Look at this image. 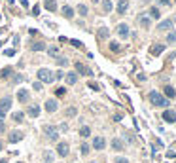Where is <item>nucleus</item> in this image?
Masks as SVG:
<instances>
[{
	"label": "nucleus",
	"instance_id": "obj_1",
	"mask_svg": "<svg viewBox=\"0 0 176 163\" xmlns=\"http://www.w3.org/2000/svg\"><path fill=\"white\" fill-rule=\"evenodd\" d=\"M36 76H38L40 84H51V82H55V76H53V72L49 70V68H40Z\"/></svg>",
	"mask_w": 176,
	"mask_h": 163
},
{
	"label": "nucleus",
	"instance_id": "obj_2",
	"mask_svg": "<svg viewBox=\"0 0 176 163\" xmlns=\"http://www.w3.org/2000/svg\"><path fill=\"white\" fill-rule=\"evenodd\" d=\"M150 101H152V104H155V106H159V108H167V106H169V101L161 95V93H157V91H152V93H150Z\"/></svg>",
	"mask_w": 176,
	"mask_h": 163
},
{
	"label": "nucleus",
	"instance_id": "obj_3",
	"mask_svg": "<svg viewBox=\"0 0 176 163\" xmlns=\"http://www.w3.org/2000/svg\"><path fill=\"white\" fill-rule=\"evenodd\" d=\"M44 131H45V135H47L49 141H53V142H57V141H59V129H57L55 125H45V127H44Z\"/></svg>",
	"mask_w": 176,
	"mask_h": 163
},
{
	"label": "nucleus",
	"instance_id": "obj_4",
	"mask_svg": "<svg viewBox=\"0 0 176 163\" xmlns=\"http://www.w3.org/2000/svg\"><path fill=\"white\" fill-rule=\"evenodd\" d=\"M116 32H117V36H119V38H129V34H131L129 27L125 25V23H119V25L116 27Z\"/></svg>",
	"mask_w": 176,
	"mask_h": 163
},
{
	"label": "nucleus",
	"instance_id": "obj_5",
	"mask_svg": "<svg viewBox=\"0 0 176 163\" xmlns=\"http://www.w3.org/2000/svg\"><path fill=\"white\" fill-rule=\"evenodd\" d=\"M83 74V76H93V70H91V68L89 66H85L83 63H76V74Z\"/></svg>",
	"mask_w": 176,
	"mask_h": 163
},
{
	"label": "nucleus",
	"instance_id": "obj_6",
	"mask_svg": "<svg viewBox=\"0 0 176 163\" xmlns=\"http://www.w3.org/2000/svg\"><path fill=\"white\" fill-rule=\"evenodd\" d=\"M104 146H106V141L102 137H95L93 138V148L95 150H104Z\"/></svg>",
	"mask_w": 176,
	"mask_h": 163
},
{
	"label": "nucleus",
	"instance_id": "obj_7",
	"mask_svg": "<svg viewBox=\"0 0 176 163\" xmlns=\"http://www.w3.org/2000/svg\"><path fill=\"white\" fill-rule=\"evenodd\" d=\"M163 120H165L167 123H174V122H176V112H174V110H165V112H163Z\"/></svg>",
	"mask_w": 176,
	"mask_h": 163
},
{
	"label": "nucleus",
	"instance_id": "obj_8",
	"mask_svg": "<svg viewBox=\"0 0 176 163\" xmlns=\"http://www.w3.org/2000/svg\"><path fill=\"white\" fill-rule=\"evenodd\" d=\"M57 108H59V103L55 99H47L45 101V110L47 112H57Z\"/></svg>",
	"mask_w": 176,
	"mask_h": 163
},
{
	"label": "nucleus",
	"instance_id": "obj_9",
	"mask_svg": "<svg viewBox=\"0 0 176 163\" xmlns=\"http://www.w3.org/2000/svg\"><path fill=\"white\" fill-rule=\"evenodd\" d=\"M68 152H70V148H68V144L66 142H57V154L59 156H68Z\"/></svg>",
	"mask_w": 176,
	"mask_h": 163
},
{
	"label": "nucleus",
	"instance_id": "obj_10",
	"mask_svg": "<svg viewBox=\"0 0 176 163\" xmlns=\"http://www.w3.org/2000/svg\"><path fill=\"white\" fill-rule=\"evenodd\" d=\"M17 99H19V103H29V99H31V93H29L27 89H19V93H17Z\"/></svg>",
	"mask_w": 176,
	"mask_h": 163
},
{
	"label": "nucleus",
	"instance_id": "obj_11",
	"mask_svg": "<svg viewBox=\"0 0 176 163\" xmlns=\"http://www.w3.org/2000/svg\"><path fill=\"white\" fill-rule=\"evenodd\" d=\"M172 25H174V23H172L170 19H165V21H161L159 25H157V31H161V32H163V31H170Z\"/></svg>",
	"mask_w": 176,
	"mask_h": 163
},
{
	"label": "nucleus",
	"instance_id": "obj_12",
	"mask_svg": "<svg viewBox=\"0 0 176 163\" xmlns=\"http://www.w3.org/2000/svg\"><path fill=\"white\" fill-rule=\"evenodd\" d=\"M21 138H23V133H21V131H12V133H10V137H8V141H10L12 144H15V142H19V141H21Z\"/></svg>",
	"mask_w": 176,
	"mask_h": 163
},
{
	"label": "nucleus",
	"instance_id": "obj_13",
	"mask_svg": "<svg viewBox=\"0 0 176 163\" xmlns=\"http://www.w3.org/2000/svg\"><path fill=\"white\" fill-rule=\"evenodd\" d=\"M127 10H129V0H119V2H117V13L123 15Z\"/></svg>",
	"mask_w": 176,
	"mask_h": 163
},
{
	"label": "nucleus",
	"instance_id": "obj_14",
	"mask_svg": "<svg viewBox=\"0 0 176 163\" xmlns=\"http://www.w3.org/2000/svg\"><path fill=\"white\" fill-rule=\"evenodd\" d=\"M10 106H12V97H4L2 101H0V110H2L4 114L10 110Z\"/></svg>",
	"mask_w": 176,
	"mask_h": 163
},
{
	"label": "nucleus",
	"instance_id": "obj_15",
	"mask_svg": "<svg viewBox=\"0 0 176 163\" xmlns=\"http://www.w3.org/2000/svg\"><path fill=\"white\" fill-rule=\"evenodd\" d=\"M138 25L144 27V29H148L150 25H152V19H150L148 15H140V17H138Z\"/></svg>",
	"mask_w": 176,
	"mask_h": 163
},
{
	"label": "nucleus",
	"instance_id": "obj_16",
	"mask_svg": "<svg viewBox=\"0 0 176 163\" xmlns=\"http://www.w3.org/2000/svg\"><path fill=\"white\" fill-rule=\"evenodd\" d=\"M27 114L31 116V118H38V116H40V106H36V104L29 106V108H27Z\"/></svg>",
	"mask_w": 176,
	"mask_h": 163
},
{
	"label": "nucleus",
	"instance_id": "obj_17",
	"mask_svg": "<svg viewBox=\"0 0 176 163\" xmlns=\"http://www.w3.org/2000/svg\"><path fill=\"white\" fill-rule=\"evenodd\" d=\"M163 50H165V46H163V44H154V46H152V50H150V53H152V55H161Z\"/></svg>",
	"mask_w": 176,
	"mask_h": 163
},
{
	"label": "nucleus",
	"instance_id": "obj_18",
	"mask_svg": "<svg viewBox=\"0 0 176 163\" xmlns=\"http://www.w3.org/2000/svg\"><path fill=\"white\" fill-rule=\"evenodd\" d=\"M64 80H66L68 85H74V84L78 82V74H76V72H68V74L64 76Z\"/></svg>",
	"mask_w": 176,
	"mask_h": 163
},
{
	"label": "nucleus",
	"instance_id": "obj_19",
	"mask_svg": "<svg viewBox=\"0 0 176 163\" xmlns=\"http://www.w3.org/2000/svg\"><path fill=\"white\" fill-rule=\"evenodd\" d=\"M44 8H45L47 12H55V10H57L55 0H45V2H44Z\"/></svg>",
	"mask_w": 176,
	"mask_h": 163
},
{
	"label": "nucleus",
	"instance_id": "obj_20",
	"mask_svg": "<svg viewBox=\"0 0 176 163\" xmlns=\"http://www.w3.org/2000/svg\"><path fill=\"white\" fill-rule=\"evenodd\" d=\"M61 12H63V15H64L66 19H72V17H74V10H72L70 6H63Z\"/></svg>",
	"mask_w": 176,
	"mask_h": 163
},
{
	"label": "nucleus",
	"instance_id": "obj_21",
	"mask_svg": "<svg viewBox=\"0 0 176 163\" xmlns=\"http://www.w3.org/2000/svg\"><path fill=\"white\" fill-rule=\"evenodd\" d=\"M112 148H114V150H117V152H121V150H123V142H121V138H112Z\"/></svg>",
	"mask_w": 176,
	"mask_h": 163
},
{
	"label": "nucleus",
	"instance_id": "obj_22",
	"mask_svg": "<svg viewBox=\"0 0 176 163\" xmlns=\"http://www.w3.org/2000/svg\"><path fill=\"white\" fill-rule=\"evenodd\" d=\"M100 4H102V10L104 12H112V8H114L112 0H100Z\"/></svg>",
	"mask_w": 176,
	"mask_h": 163
},
{
	"label": "nucleus",
	"instance_id": "obj_23",
	"mask_svg": "<svg viewBox=\"0 0 176 163\" xmlns=\"http://www.w3.org/2000/svg\"><path fill=\"white\" fill-rule=\"evenodd\" d=\"M108 36H110V31H108L106 27H100V29H98V38H100V40H104V38H108Z\"/></svg>",
	"mask_w": 176,
	"mask_h": 163
},
{
	"label": "nucleus",
	"instance_id": "obj_24",
	"mask_svg": "<svg viewBox=\"0 0 176 163\" xmlns=\"http://www.w3.org/2000/svg\"><path fill=\"white\" fill-rule=\"evenodd\" d=\"M148 17H150V19H152V17H154V19H159V17H161V12L154 6V8H150V15H148Z\"/></svg>",
	"mask_w": 176,
	"mask_h": 163
},
{
	"label": "nucleus",
	"instance_id": "obj_25",
	"mask_svg": "<svg viewBox=\"0 0 176 163\" xmlns=\"http://www.w3.org/2000/svg\"><path fill=\"white\" fill-rule=\"evenodd\" d=\"M165 95H167L169 99H174V97H176V91H174V87L167 85V87H165Z\"/></svg>",
	"mask_w": 176,
	"mask_h": 163
},
{
	"label": "nucleus",
	"instance_id": "obj_26",
	"mask_svg": "<svg viewBox=\"0 0 176 163\" xmlns=\"http://www.w3.org/2000/svg\"><path fill=\"white\" fill-rule=\"evenodd\" d=\"M91 135V129L87 127V125H83V127H80V137H83V138H87Z\"/></svg>",
	"mask_w": 176,
	"mask_h": 163
},
{
	"label": "nucleus",
	"instance_id": "obj_27",
	"mask_svg": "<svg viewBox=\"0 0 176 163\" xmlns=\"http://www.w3.org/2000/svg\"><path fill=\"white\" fill-rule=\"evenodd\" d=\"M44 50H45V44L44 42H36L32 46V51H44Z\"/></svg>",
	"mask_w": 176,
	"mask_h": 163
},
{
	"label": "nucleus",
	"instance_id": "obj_28",
	"mask_svg": "<svg viewBox=\"0 0 176 163\" xmlns=\"http://www.w3.org/2000/svg\"><path fill=\"white\" fill-rule=\"evenodd\" d=\"M12 118H13V122H17V123H21V122L25 120V114H23V112H15V114L12 116Z\"/></svg>",
	"mask_w": 176,
	"mask_h": 163
},
{
	"label": "nucleus",
	"instance_id": "obj_29",
	"mask_svg": "<svg viewBox=\"0 0 176 163\" xmlns=\"http://www.w3.org/2000/svg\"><path fill=\"white\" fill-rule=\"evenodd\" d=\"M8 76H12V68H2L0 70V78H8Z\"/></svg>",
	"mask_w": 176,
	"mask_h": 163
},
{
	"label": "nucleus",
	"instance_id": "obj_30",
	"mask_svg": "<svg viewBox=\"0 0 176 163\" xmlns=\"http://www.w3.org/2000/svg\"><path fill=\"white\" fill-rule=\"evenodd\" d=\"M110 50H112L114 53H119L121 48H119V44H117V42H110Z\"/></svg>",
	"mask_w": 176,
	"mask_h": 163
},
{
	"label": "nucleus",
	"instance_id": "obj_31",
	"mask_svg": "<svg viewBox=\"0 0 176 163\" xmlns=\"http://www.w3.org/2000/svg\"><path fill=\"white\" fill-rule=\"evenodd\" d=\"M47 53L51 55V57H59V48H55V46H53V48H49V50H47Z\"/></svg>",
	"mask_w": 176,
	"mask_h": 163
},
{
	"label": "nucleus",
	"instance_id": "obj_32",
	"mask_svg": "<svg viewBox=\"0 0 176 163\" xmlns=\"http://www.w3.org/2000/svg\"><path fill=\"white\" fill-rule=\"evenodd\" d=\"M57 65L59 66H66L68 65V59L66 57H57Z\"/></svg>",
	"mask_w": 176,
	"mask_h": 163
},
{
	"label": "nucleus",
	"instance_id": "obj_33",
	"mask_svg": "<svg viewBox=\"0 0 176 163\" xmlns=\"http://www.w3.org/2000/svg\"><path fill=\"white\" fill-rule=\"evenodd\" d=\"M55 95H57V97H64V95H66V89H64V87H57Z\"/></svg>",
	"mask_w": 176,
	"mask_h": 163
},
{
	"label": "nucleus",
	"instance_id": "obj_34",
	"mask_svg": "<svg viewBox=\"0 0 176 163\" xmlns=\"http://www.w3.org/2000/svg\"><path fill=\"white\" fill-rule=\"evenodd\" d=\"M167 42H169V44L176 42V32H169V34H167Z\"/></svg>",
	"mask_w": 176,
	"mask_h": 163
},
{
	"label": "nucleus",
	"instance_id": "obj_35",
	"mask_svg": "<svg viewBox=\"0 0 176 163\" xmlns=\"http://www.w3.org/2000/svg\"><path fill=\"white\" fill-rule=\"evenodd\" d=\"M76 112H78V110H76V106H70V108L66 110V116H70V118H72V116H76Z\"/></svg>",
	"mask_w": 176,
	"mask_h": 163
},
{
	"label": "nucleus",
	"instance_id": "obj_36",
	"mask_svg": "<svg viewBox=\"0 0 176 163\" xmlns=\"http://www.w3.org/2000/svg\"><path fill=\"white\" fill-rule=\"evenodd\" d=\"M78 12H80V15H87V6L80 4V6H78Z\"/></svg>",
	"mask_w": 176,
	"mask_h": 163
},
{
	"label": "nucleus",
	"instance_id": "obj_37",
	"mask_svg": "<svg viewBox=\"0 0 176 163\" xmlns=\"http://www.w3.org/2000/svg\"><path fill=\"white\" fill-rule=\"evenodd\" d=\"M80 148H82V154H83V156H87V154H89V150H91V148H89V144H85V142H83Z\"/></svg>",
	"mask_w": 176,
	"mask_h": 163
},
{
	"label": "nucleus",
	"instance_id": "obj_38",
	"mask_svg": "<svg viewBox=\"0 0 176 163\" xmlns=\"http://www.w3.org/2000/svg\"><path fill=\"white\" fill-rule=\"evenodd\" d=\"M44 163H53L51 156H49V152H44Z\"/></svg>",
	"mask_w": 176,
	"mask_h": 163
},
{
	"label": "nucleus",
	"instance_id": "obj_39",
	"mask_svg": "<svg viewBox=\"0 0 176 163\" xmlns=\"http://www.w3.org/2000/svg\"><path fill=\"white\" fill-rule=\"evenodd\" d=\"M70 44H72V46H76V48H83V44L78 42V40H70Z\"/></svg>",
	"mask_w": 176,
	"mask_h": 163
},
{
	"label": "nucleus",
	"instance_id": "obj_40",
	"mask_svg": "<svg viewBox=\"0 0 176 163\" xmlns=\"http://www.w3.org/2000/svg\"><path fill=\"white\" fill-rule=\"evenodd\" d=\"M42 85H44V84H40V82H34V84H32L34 91H40V89H42Z\"/></svg>",
	"mask_w": 176,
	"mask_h": 163
},
{
	"label": "nucleus",
	"instance_id": "obj_41",
	"mask_svg": "<svg viewBox=\"0 0 176 163\" xmlns=\"http://www.w3.org/2000/svg\"><path fill=\"white\" fill-rule=\"evenodd\" d=\"M116 163H129L127 157H116Z\"/></svg>",
	"mask_w": 176,
	"mask_h": 163
},
{
	"label": "nucleus",
	"instance_id": "obj_42",
	"mask_svg": "<svg viewBox=\"0 0 176 163\" xmlns=\"http://www.w3.org/2000/svg\"><path fill=\"white\" fill-rule=\"evenodd\" d=\"M32 15H40V6H34L32 8Z\"/></svg>",
	"mask_w": 176,
	"mask_h": 163
},
{
	"label": "nucleus",
	"instance_id": "obj_43",
	"mask_svg": "<svg viewBox=\"0 0 176 163\" xmlns=\"http://www.w3.org/2000/svg\"><path fill=\"white\" fill-rule=\"evenodd\" d=\"M4 53H6V55H8V57H12V55H15V50H6V51H4Z\"/></svg>",
	"mask_w": 176,
	"mask_h": 163
},
{
	"label": "nucleus",
	"instance_id": "obj_44",
	"mask_svg": "<svg viewBox=\"0 0 176 163\" xmlns=\"http://www.w3.org/2000/svg\"><path fill=\"white\" fill-rule=\"evenodd\" d=\"M89 87H91V89H95V91H98V85H97L95 82H89Z\"/></svg>",
	"mask_w": 176,
	"mask_h": 163
},
{
	"label": "nucleus",
	"instance_id": "obj_45",
	"mask_svg": "<svg viewBox=\"0 0 176 163\" xmlns=\"http://www.w3.org/2000/svg\"><path fill=\"white\" fill-rule=\"evenodd\" d=\"M13 82H15V84H17V82H23V76H21V74H19V76H15V80H13Z\"/></svg>",
	"mask_w": 176,
	"mask_h": 163
},
{
	"label": "nucleus",
	"instance_id": "obj_46",
	"mask_svg": "<svg viewBox=\"0 0 176 163\" xmlns=\"http://www.w3.org/2000/svg\"><path fill=\"white\" fill-rule=\"evenodd\" d=\"M21 6H23V8H27V6H29V2H27V0H21Z\"/></svg>",
	"mask_w": 176,
	"mask_h": 163
},
{
	"label": "nucleus",
	"instance_id": "obj_47",
	"mask_svg": "<svg viewBox=\"0 0 176 163\" xmlns=\"http://www.w3.org/2000/svg\"><path fill=\"white\" fill-rule=\"evenodd\" d=\"M4 129H6V125H4V122H0V133H2Z\"/></svg>",
	"mask_w": 176,
	"mask_h": 163
},
{
	"label": "nucleus",
	"instance_id": "obj_48",
	"mask_svg": "<svg viewBox=\"0 0 176 163\" xmlns=\"http://www.w3.org/2000/svg\"><path fill=\"white\" fill-rule=\"evenodd\" d=\"M161 4H163V6H169V4H170V0H161Z\"/></svg>",
	"mask_w": 176,
	"mask_h": 163
},
{
	"label": "nucleus",
	"instance_id": "obj_49",
	"mask_svg": "<svg viewBox=\"0 0 176 163\" xmlns=\"http://www.w3.org/2000/svg\"><path fill=\"white\" fill-rule=\"evenodd\" d=\"M0 163H8V161H6V159H0Z\"/></svg>",
	"mask_w": 176,
	"mask_h": 163
},
{
	"label": "nucleus",
	"instance_id": "obj_50",
	"mask_svg": "<svg viewBox=\"0 0 176 163\" xmlns=\"http://www.w3.org/2000/svg\"><path fill=\"white\" fill-rule=\"evenodd\" d=\"M91 2H95V4H97V2H100V0H91Z\"/></svg>",
	"mask_w": 176,
	"mask_h": 163
},
{
	"label": "nucleus",
	"instance_id": "obj_51",
	"mask_svg": "<svg viewBox=\"0 0 176 163\" xmlns=\"http://www.w3.org/2000/svg\"><path fill=\"white\" fill-rule=\"evenodd\" d=\"M0 150H2V144H0Z\"/></svg>",
	"mask_w": 176,
	"mask_h": 163
},
{
	"label": "nucleus",
	"instance_id": "obj_52",
	"mask_svg": "<svg viewBox=\"0 0 176 163\" xmlns=\"http://www.w3.org/2000/svg\"><path fill=\"white\" fill-rule=\"evenodd\" d=\"M17 163H21V161H17Z\"/></svg>",
	"mask_w": 176,
	"mask_h": 163
}]
</instances>
